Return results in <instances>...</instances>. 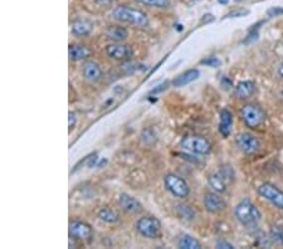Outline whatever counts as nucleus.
Returning a JSON list of instances; mask_svg holds the SVG:
<instances>
[{"instance_id":"obj_35","label":"nucleus","mask_w":283,"mask_h":249,"mask_svg":"<svg viewBox=\"0 0 283 249\" xmlns=\"http://www.w3.org/2000/svg\"><path fill=\"white\" fill-rule=\"evenodd\" d=\"M237 1H243V0H237Z\"/></svg>"},{"instance_id":"obj_4","label":"nucleus","mask_w":283,"mask_h":249,"mask_svg":"<svg viewBox=\"0 0 283 249\" xmlns=\"http://www.w3.org/2000/svg\"><path fill=\"white\" fill-rule=\"evenodd\" d=\"M136 231L144 238L155 239L160 236L161 223L155 217H142L137 221Z\"/></svg>"},{"instance_id":"obj_33","label":"nucleus","mask_w":283,"mask_h":249,"mask_svg":"<svg viewBox=\"0 0 283 249\" xmlns=\"http://www.w3.org/2000/svg\"><path fill=\"white\" fill-rule=\"evenodd\" d=\"M278 73H280V76L282 77L283 78V63L281 64V67H280V69H278Z\"/></svg>"},{"instance_id":"obj_1","label":"nucleus","mask_w":283,"mask_h":249,"mask_svg":"<svg viewBox=\"0 0 283 249\" xmlns=\"http://www.w3.org/2000/svg\"><path fill=\"white\" fill-rule=\"evenodd\" d=\"M112 18L122 24L135 26H146L149 24V18L144 11L125 5L116 6L112 11Z\"/></svg>"},{"instance_id":"obj_28","label":"nucleus","mask_w":283,"mask_h":249,"mask_svg":"<svg viewBox=\"0 0 283 249\" xmlns=\"http://www.w3.org/2000/svg\"><path fill=\"white\" fill-rule=\"evenodd\" d=\"M268 16H280L283 14V8L281 6H275V8H271L270 10L267 11Z\"/></svg>"},{"instance_id":"obj_31","label":"nucleus","mask_w":283,"mask_h":249,"mask_svg":"<svg viewBox=\"0 0 283 249\" xmlns=\"http://www.w3.org/2000/svg\"><path fill=\"white\" fill-rule=\"evenodd\" d=\"M249 14L248 10H244V9H239V10H234L232 13H229L227 16H244Z\"/></svg>"},{"instance_id":"obj_9","label":"nucleus","mask_w":283,"mask_h":249,"mask_svg":"<svg viewBox=\"0 0 283 249\" xmlns=\"http://www.w3.org/2000/svg\"><path fill=\"white\" fill-rule=\"evenodd\" d=\"M69 237L77 241L82 242H88L91 241L92 237H93V229L86 222H79L74 221L69 223Z\"/></svg>"},{"instance_id":"obj_29","label":"nucleus","mask_w":283,"mask_h":249,"mask_svg":"<svg viewBox=\"0 0 283 249\" xmlns=\"http://www.w3.org/2000/svg\"><path fill=\"white\" fill-rule=\"evenodd\" d=\"M217 248H219V249H223V248L233 249L234 246L232 243H229V242L223 241V239H220V241L217 242Z\"/></svg>"},{"instance_id":"obj_2","label":"nucleus","mask_w":283,"mask_h":249,"mask_svg":"<svg viewBox=\"0 0 283 249\" xmlns=\"http://www.w3.org/2000/svg\"><path fill=\"white\" fill-rule=\"evenodd\" d=\"M234 214L238 222L246 227H256L260 223L261 212L249 199H243L234 209Z\"/></svg>"},{"instance_id":"obj_3","label":"nucleus","mask_w":283,"mask_h":249,"mask_svg":"<svg viewBox=\"0 0 283 249\" xmlns=\"http://www.w3.org/2000/svg\"><path fill=\"white\" fill-rule=\"evenodd\" d=\"M242 120L249 129H257L266 121V113L258 105L249 103L242 107L241 110Z\"/></svg>"},{"instance_id":"obj_15","label":"nucleus","mask_w":283,"mask_h":249,"mask_svg":"<svg viewBox=\"0 0 283 249\" xmlns=\"http://www.w3.org/2000/svg\"><path fill=\"white\" fill-rule=\"evenodd\" d=\"M232 126H233V115L229 110L224 108L220 111V122L219 131L223 137H228L231 135Z\"/></svg>"},{"instance_id":"obj_19","label":"nucleus","mask_w":283,"mask_h":249,"mask_svg":"<svg viewBox=\"0 0 283 249\" xmlns=\"http://www.w3.org/2000/svg\"><path fill=\"white\" fill-rule=\"evenodd\" d=\"M68 55L69 59L78 62V60H83L91 55V50L87 47L81 44H71L68 48Z\"/></svg>"},{"instance_id":"obj_24","label":"nucleus","mask_w":283,"mask_h":249,"mask_svg":"<svg viewBox=\"0 0 283 249\" xmlns=\"http://www.w3.org/2000/svg\"><path fill=\"white\" fill-rule=\"evenodd\" d=\"M135 1L145 4V5L156 6V8H166L170 5V0H135Z\"/></svg>"},{"instance_id":"obj_8","label":"nucleus","mask_w":283,"mask_h":249,"mask_svg":"<svg viewBox=\"0 0 283 249\" xmlns=\"http://www.w3.org/2000/svg\"><path fill=\"white\" fill-rule=\"evenodd\" d=\"M237 147L246 155H253L261 149V142L255 135L249 132H241L236 137Z\"/></svg>"},{"instance_id":"obj_20","label":"nucleus","mask_w":283,"mask_h":249,"mask_svg":"<svg viewBox=\"0 0 283 249\" xmlns=\"http://www.w3.org/2000/svg\"><path fill=\"white\" fill-rule=\"evenodd\" d=\"M208 184H209V186L214 192L219 193V194L226 193L227 186H228V183L224 180V178L219 173L212 174V175L208 176Z\"/></svg>"},{"instance_id":"obj_23","label":"nucleus","mask_w":283,"mask_h":249,"mask_svg":"<svg viewBox=\"0 0 283 249\" xmlns=\"http://www.w3.org/2000/svg\"><path fill=\"white\" fill-rule=\"evenodd\" d=\"M176 213H178V215L181 219H185V221H193L195 218L194 210L192 209V207H189V205L179 204L176 207Z\"/></svg>"},{"instance_id":"obj_25","label":"nucleus","mask_w":283,"mask_h":249,"mask_svg":"<svg viewBox=\"0 0 283 249\" xmlns=\"http://www.w3.org/2000/svg\"><path fill=\"white\" fill-rule=\"evenodd\" d=\"M271 239L273 243L278 246H283V228L281 227H273L271 231Z\"/></svg>"},{"instance_id":"obj_34","label":"nucleus","mask_w":283,"mask_h":249,"mask_svg":"<svg viewBox=\"0 0 283 249\" xmlns=\"http://www.w3.org/2000/svg\"><path fill=\"white\" fill-rule=\"evenodd\" d=\"M218 1H219L220 4H228L229 0H218Z\"/></svg>"},{"instance_id":"obj_11","label":"nucleus","mask_w":283,"mask_h":249,"mask_svg":"<svg viewBox=\"0 0 283 249\" xmlns=\"http://www.w3.org/2000/svg\"><path fill=\"white\" fill-rule=\"evenodd\" d=\"M204 207L207 212L212 213V214H218L226 209L227 203L217 192L207 193L204 195Z\"/></svg>"},{"instance_id":"obj_18","label":"nucleus","mask_w":283,"mask_h":249,"mask_svg":"<svg viewBox=\"0 0 283 249\" xmlns=\"http://www.w3.org/2000/svg\"><path fill=\"white\" fill-rule=\"evenodd\" d=\"M105 34L108 39L113 40V42H123V40L127 39V37H129V30L125 26L112 25L106 29Z\"/></svg>"},{"instance_id":"obj_6","label":"nucleus","mask_w":283,"mask_h":249,"mask_svg":"<svg viewBox=\"0 0 283 249\" xmlns=\"http://www.w3.org/2000/svg\"><path fill=\"white\" fill-rule=\"evenodd\" d=\"M181 147L192 154L208 155L212 151V144L203 136H186L181 140Z\"/></svg>"},{"instance_id":"obj_32","label":"nucleus","mask_w":283,"mask_h":249,"mask_svg":"<svg viewBox=\"0 0 283 249\" xmlns=\"http://www.w3.org/2000/svg\"><path fill=\"white\" fill-rule=\"evenodd\" d=\"M94 1H96L97 4H100V5L106 6V5H111V4H113L116 0H94Z\"/></svg>"},{"instance_id":"obj_5","label":"nucleus","mask_w":283,"mask_h":249,"mask_svg":"<svg viewBox=\"0 0 283 249\" xmlns=\"http://www.w3.org/2000/svg\"><path fill=\"white\" fill-rule=\"evenodd\" d=\"M164 184H165L168 192H170L171 195H174L175 198L184 199L190 194V188H189L188 183L175 174H166L164 176Z\"/></svg>"},{"instance_id":"obj_12","label":"nucleus","mask_w":283,"mask_h":249,"mask_svg":"<svg viewBox=\"0 0 283 249\" xmlns=\"http://www.w3.org/2000/svg\"><path fill=\"white\" fill-rule=\"evenodd\" d=\"M118 204L122 208L123 212L129 213V214L131 215H137L140 214V213H142V210H144L142 204L136 198H134L130 194H126V193H122V194L120 195V198H118Z\"/></svg>"},{"instance_id":"obj_14","label":"nucleus","mask_w":283,"mask_h":249,"mask_svg":"<svg viewBox=\"0 0 283 249\" xmlns=\"http://www.w3.org/2000/svg\"><path fill=\"white\" fill-rule=\"evenodd\" d=\"M199 76H200L199 69L197 68L188 69V71H185L184 73L179 74L175 79H173L171 84H173L174 87H184L186 86V84L197 81V79L199 78Z\"/></svg>"},{"instance_id":"obj_10","label":"nucleus","mask_w":283,"mask_h":249,"mask_svg":"<svg viewBox=\"0 0 283 249\" xmlns=\"http://www.w3.org/2000/svg\"><path fill=\"white\" fill-rule=\"evenodd\" d=\"M106 53H107L108 57L115 60H129L134 55V49L129 44L115 42L106 47Z\"/></svg>"},{"instance_id":"obj_21","label":"nucleus","mask_w":283,"mask_h":249,"mask_svg":"<svg viewBox=\"0 0 283 249\" xmlns=\"http://www.w3.org/2000/svg\"><path fill=\"white\" fill-rule=\"evenodd\" d=\"M98 218L101 221L108 224H116L120 221V214L110 207H105L98 212Z\"/></svg>"},{"instance_id":"obj_13","label":"nucleus","mask_w":283,"mask_h":249,"mask_svg":"<svg viewBox=\"0 0 283 249\" xmlns=\"http://www.w3.org/2000/svg\"><path fill=\"white\" fill-rule=\"evenodd\" d=\"M82 74L87 81L92 82H98L102 77V69H101L100 64L94 60H86L82 67Z\"/></svg>"},{"instance_id":"obj_30","label":"nucleus","mask_w":283,"mask_h":249,"mask_svg":"<svg viewBox=\"0 0 283 249\" xmlns=\"http://www.w3.org/2000/svg\"><path fill=\"white\" fill-rule=\"evenodd\" d=\"M68 116H69L68 127H69V132H71L72 129H74V126H76V115H74L73 112H69Z\"/></svg>"},{"instance_id":"obj_36","label":"nucleus","mask_w":283,"mask_h":249,"mask_svg":"<svg viewBox=\"0 0 283 249\" xmlns=\"http://www.w3.org/2000/svg\"><path fill=\"white\" fill-rule=\"evenodd\" d=\"M282 96H283V91H282Z\"/></svg>"},{"instance_id":"obj_27","label":"nucleus","mask_w":283,"mask_h":249,"mask_svg":"<svg viewBox=\"0 0 283 249\" xmlns=\"http://www.w3.org/2000/svg\"><path fill=\"white\" fill-rule=\"evenodd\" d=\"M200 64H204V66L208 67H214L215 68V67H219L222 64V60L217 57H208L200 60Z\"/></svg>"},{"instance_id":"obj_26","label":"nucleus","mask_w":283,"mask_h":249,"mask_svg":"<svg viewBox=\"0 0 283 249\" xmlns=\"http://www.w3.org/2000/svg\"><path fill=\"white\" fill-rule=\"evenodd\" d=\"M218 173L223 176L224 180H226L228 184H231L232 181L234 180V175H236V174H234V170L231 168V166H222V169H220Z\"/></svg>"},{"instance_id":"obj_7","label":"nucleus","mask_w":283,"mask_h":249,"mask_svg":"<svg viewBox=\"0 0 283 249\" xmlns=\"http://www.w3.org/2000/svg\"><path fill=\"white\" fill-rule=\"evenodd\" d=\"M258 194L266 200L275 205L278 209L283 210V190L270 183H265L258 188Z\"/></svg>"},{"instance_id":"obj_22","label":"nucleus","mask_w":283,"mask_h":249,"mask_svg":"<svg viewBox=\"0 0 283 249\" xmlns=\"http://www.w3.org/2000/svg\"><path fill=\"white\" fill-rule=\"evenodd\" d=\"M178 247L181 249H200L202 244L194 237L189 234H183L178 241Z\"/></svg>"},{"instance_id":"obj_17","label":"nucleus","mask_w":283,"mask_h":249,"mask_svg":"<svg viewBox=\"0 0 283 249\" xmlns=\"http://www.w3.org/2000/svg\"><path fill=\"white\" fill-rule=\"evenodd\" d=\"M93 29V24L87 19H76L72 23V33L76 37H86Z\"/></svg>"},{"instance_id":"obj_16","label":"nucleus","mask_w":283,"mask_h":249,"mask_svg":"<svg viewBox=\"0 0 283 249\" xmlns=\"http://www.w3.org/2000/svg\"><path fill=\"white\" fill-rule=\"evenodd\" d=\"M255 89H256L255 82L242 81L236 86L234 95H236V97L239 98V100H246V98L251 97V96L255 93Z\"/></svg>"}]
</instances>
